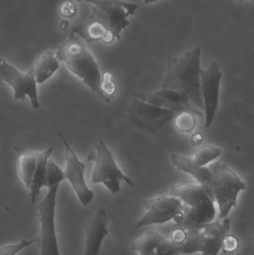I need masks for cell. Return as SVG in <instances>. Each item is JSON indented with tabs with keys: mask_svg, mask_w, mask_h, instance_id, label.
<instances>
[{
	"mask_svg": "<svg viewBox=\"0 0 254 255\" xmlns=\"http://www.w3.org/2000/svg\"><path fill=\"white\" fill-rule=\"evenodd\" d=\"M231 221L223 219L204 225L175 224L169 239L166 238L157 248L155 255H181L201 253L217 255L222 240L229 234Z\"/></svg>",
	"mask_w": 254,
	"mask_h": 255,
	"instance_id": "7a4b0ae2",
	"label": "cell"
},
{
	"mask_svg": "<svg viewBox=\"0 0 254 255\" xmlns=\"http://www.w3.org/2000/svg\"><path fill=\"white\" fill-rule=\"evenodd\" d=\"M55 54L60 62H64L70 71L79 78L92 92L107 103H111L113 100L107 97L101 90L99 66L82 38L71 32Z\"/></svg>",
	"mask_w": 254,
	"mask_h": 255,
	"instance_id": "277c9868",
	"label": "cell"
},
{
	"mask_svg": "<svg viewBox=\"0 0 254 255\" xmlns=\"http://www.w3.org/2000/svg\"><path fill=\"white\" fill-rule=\"evenodd\" d=\"M203 140H204V136H203L202 133L197 132L195 134L192 135V138H191V145L195 148H198L201 146Z\"/></svg>",
	"mask_w": 254,
	"mask_h": 255,
	"instance_id": "83f0119b",
	"label": "cell"
},
{
	"mask_svg": "<svg viewBox=\"0 0 254 255\" xmlns=\"http://www.w3.org/2000/svg\"><path fill=\"white\" fill-rule=\"evenodd\" d=\"M221 148L212 145H202L195 150L193 160L201 166H206L210 162L217 159L222 155Z\"/></svg>",
	"mask_w": 254,
	"mask_h": 255,
	"instance_id": "44dd1931",
	"label": "cell"
},
{
	"mask_svg": "<svg viewBox=\"0 0 254 255\" xmlns=\"http://www.w3.org/2000/svg\"><path fill=\"white\" fill-rule=\"evenodd\" d=\"M58 135L65 146L67 164L64 172L66 179L71 184L81 203L87 206L93 200L94 192L87 187L85 181V165L79 160L64 135L61 133H58Z\"/></svg>",
	"mask_w": 254,
	"mask_h": 255,
	"instance_id": "7c38bea8",
	"label": "cell"
},
{
	"mask_svg": "<svg viewBox=\"0 0 254 255\" xmlns=\"http://www.w3.org/2000/svg\"><path fill=\"white\" fill-rule=\"evenodd\" d=\"M37 85H41L49 80L59 69L60 61L53 51L48 50L42 54L32 65Z\"/></svg>",
	"mask_w": 254,
	"mask_h": 255,
	"instance_id": "e0dca14e",
	"label": "cell"
},
{
	"mask_svg": "<svg viewBox=\"0 0 254 255\" xmlns=\"http://www.w3.org/2000/svg\"><path fill=\"white\" fill-rule=\"evenodd\" d=\"M101 88L104 94L113 100V94L116 91V85L111 73L105 72L101 75Z\"/></svg>",
	"mask_w": 254,
	"mask_h": 255,
	"instance_id": "d4e9b609",
	"label": "cell"
},
{
	"mask_svg": "<svg viewBox=\"0 0 254 255\" xmlns=\"http://www.w3.org/2000/svg\"><path fill=\"white\" fill-rule=\"evenodd\" d=\"M155 255V253H154V254H153V255Z\"/></svg>",
	"mask_w": 254,
	"mask_h": 255,
	"instance_id": "1f68e13d",
	"label": "cell"
},
{
	"mask_svg": "<svg viewBox=\"0 0 254 255\" xmlns=\"http://www.w3.org/2000/svg\"><path fill=\"white\" fill-rule=\"evenodd\" d=\"M201 48L198 46L180 56L170 58L162 88L180 93L204 112L201 91Z\"/></svg>",
	"mask_w": 254,
	"mask_h": 255,
	"instance_id": "3957f363",
	"label": "cell"
},
{
	"mask_svg": "<svg viewBox=\"0 0 254 255\" xmlns=\"http://www.w3.org/2000/svg\"><path fill=\"white\" fill-rule=\"evenodd\" d=\"M210 193L219 208V219L226 218L234 207H237V197L246 187V183L226 163L212 164Z\"/></svg>",
	"mask_w": 254,
	"mask_h": 255,
	"instance_id": "8992f818",
	"label": "cell"
},
{
	"mask_svg": "<svg viewBox=\"0 0 254 255\" xmlns=\"http://www.w3.org/2000/svg\"><path fill=\"white\" fill-rule=\"evenodd\" d=\"M159 0H143L145 4H152V3L157 2Z\"/></svg>",
	"mask_w": 254,
	"mask_h": 255,
	"instance_id": "f546056e",
	"label": "cell"
},
{
	"mask_svg": "<svg viewBox=\"0 0 254 255\" xmlns=\"http://www.w3.org/2000/svg\"><path fill=\"white\" fill-rule=\"evenodd\" d=\"M222 78V72L215 61L210 64L208 68L201 70V91L206 115V128L211 127L219 107Z\"/></svg>",
	"mask_w": 254,
	"mask_h": 255,
	"instance_id": "4fadbf2b",
	"label": "cell"
},
{
	"mask_svg": "<svg viewBox=\"0 0 254 255\" xmlns=\"http://www.w3.org/2000/svg\"><path fill=\"white\" fill-rule=\"evenodd\" d=\"M171 160L173 165L178 170L190 174L198 181V184L202 186L211 196L210 189H211L212 173L210 167L199 166L191 157H183L178 154H171Z\"/></svg>",
	"mask_w": 254,
	"mask_h": 255,
	"instance_id": "2e32d148",
	"label": "cell"
},
{
	"mask_svg": "<svg viewBox=\"0 0 254 255\" xmlns=\"http://www.w3.org/2000/svg\"><path fill=\"white\" fill-rule=\"evenodd\" d=\"M34 242H35V239L22 240L18 244L4 246L0 248V255H16Z\"/></svg>",
	"mask_w": 254,
	"mask_h": 255,
	"instance_id": "cb8c5ba5",
	"label": "cell"
},
{
	"mask_svg": "<svg viewBox=\"0 0 254 255\" xmlns=\"http://www.w3.org/2000/svg\"><path fill=\"white\" fill-rule=\"evenodd\" d=\"M142 205L146 208V213L137 223L136 229L150 225L162 224L171 220L176 224H180L183 221V204L175 196L162 195L146 199Z\"/></svg>",
	"mask_w": 254,
	"mask_h": 255,
	"instance_id": "30bf717a",
	"label": "cell"
},
{
	"mask_svg": "<svg viewBox=\"0 0 254 255\" xmlns=\"http://www.w3.org/2000/svg\"><path fill=\"white\" fill-rule=\"evenodd\" d=\"M169 194L183 204V225H204L213 223L216 211L214 200L200 184H179L171 186Z\"/></svg>",
	"mask_w": 254,
	"mask_h": 255,
	"instance_id": "5b68a950",
	"label": "cell"
},
{
	"mask_svg": "<svg viewBox=\"0 0 254 255\" xmlns=\"http://www.w3.org/2000/svg\"><path fill=\"white\" fill-rule=\"evenodd\" d=\"M173 121L174 127L182 133H191L196 127L195 115L191 112H182L177 114Z\"/></svg>",
	"mask_w": 254,
	"mask_h": 255,
	"instance_id": "7402d4cb",
	"label": "cell"
},
{
	"mask_svg": "<svg viewBox=\"0 0 254 255\" xmlns=\"http://www.w3.org/2000/svg\"><path fill=\"white\" fill-rule=\"evenodd\" d=\"M134 97L158 107L171 111L178 114L182 112H189L197 116H202L204 112L198 109L186 97L169 89H164L152 94H132Z\"/></svg>",
	"mask_w": 254,
	"mask_h": 255,
	"instance_id": "5bb4252c",
	"label": "cell"
},
{
	"mask_svg": "<svg viewBox=\"0 0 254 255\" xmlns=\"http://www.w3.org/2000/svg\"><path fill=\"white\" fill-rule=\"evenodd\" d=\"M87 160L95 162L91 178L93 184H104L113 194L119 193L122 181L134 186L131 180L119 169L113 153L102 139L98 141L95 151L87 156Z\"/></svg>",
	"mask_w": 254,
	"mask_h": 255,
	"instance_id": "52a82bcc",
	"label": "cell"
},
{
	"mask_svg": "<svg viewBox=\"0 0 254 255\" xmlns=\"http://www.w3.org/2000/svg\"><path fill=\"white\" fill-rule=\"evenodd\" d=\"M165 239L166 238L158 232L149 231L133 243L131 250L137 252L140 255H152L155 253L157 248Z\"/></svg>",
	"mask_w": 254,
	"mask_h": 255,
	"instance_id": "ffe728a7",
	"label": "cell"
},
{
	"mask_svg": "<svg viewBox=\"0 0 254 255\" xmlns=\"http://www.w3.org/2000/svg\"><path fill=\"white\" fill-rule=\"evenodd\" d=\"M238 247V239L234 235L229 234L223 238L221 244V250H223L224 253H234Z\"/></svg>",
	"mask_w": 254,
	"mask_h": 255,
	"instance_id": "4316f807",
	"label": "cell"
},
{
	"mask_svg": "<svg viewBox=\"0 0 254 255\" xmlns=\"http://www.w3.org/2000/svg\"><path fill=\"white\" fill-rule=\"evenodd\" d=\"M54 148H48L43 152H40L38 161L36 166L35 172L33 175L32 181L30 185V198L31 202L34 204L37 201V197L40 195V190L43 187L45 178H46V169H47L48 161L50 159L51 155L53 152Z\"/></svg>",
	"mask_w": 254,
	"mask_h": 255,
	"instance_id": "d6986e66",
	"label": "cell"
},
{
	"mask_svg": "<svg viewBox=\"0 0 254 255\" xmlns=\"http://www.w3.org/2000/svg\"><path fill=\"white\" fill-rule=\"evenodd\" d=\"M237 1H246V0H237Z\"/></svg>",
	"mask_w": 254,
	"mask_h": 255,
	"instance_id": "4dcf8cb0",
	"label": "cell"
},
{
	"mask_svg": "<svg viewBox=\"0 0 254 255\" xmlns=\"http://www.w3.org/2000/svg\"><path fill=\"white\" fill-rule=\"evenodd\" d=\"M78 12V7L76 3L72 0H65L60 6V13L66 19H72L76 16Z\"/></svg>",
	"mask_w": 254,
	"mask_h": 255,
	"instance_id": "484cf974",
	"label": "cell"
},
{
	"mask_svg": "<svg viewBox=\"0 0 254 255\" xmlns=\"http://www.w3.org/2000/svg\"><path fill=\"white\" fill-rule=\"evenodd\" d=\"M59 187L60 184H55L49 187L47 194L37 205L40 231L35 242L40 248V255H61L55 229V208Z\"/></svg>",
	"mask_w": 254,
	"mask_h": 255,
	"instance_id": "ba28073f",
	"label": "cell"
},
{
	"mask_svg": "<svg viewBox=\"0 0 254 255\" xmlns=\"http://www.w3.org/2000/svg\"><path fill=\"white\" fill-rule=\"evenodd\" d=\"M18 157V173L22 182L29 189L35 172L40 152L30 151L21 147H15Z\"/></svg>",
	"mask_w": 254,
	"mask_h": 255,
	"instance_id": "ac0fdd59",
	"label": "cell"
},
{
	"mask_svg": "<svg viewBox=\"0 0 254 255\" xmlns=\"http://www.w3.org/2000/svg\"><path fill=\"white\" fill-rule=\"evenodd\" d=\"M69 22L67 20H63L61 21V24H60V27H61V29L65 30L66 28L68 26Z\"/></svg>",
	"mask_w": 254,
	"mask_h": 255,
	"instance_id": "f1b7e54d",
	"label": "cell"
},
{
	"mask_svg": "<svg viewBox=\"0 0 254 255\" xmlns=\"http://www.w3.org/2000/svg\"><path fill=\"white\" fill-rule=\"evenodd\" d=\"M109 218L103 208H98L93 217L86 223L84 255H99L101 244L108 235Z\"/></svg>",
	"mask_w": 254,
	"mask_h": 255,
	"instance_id": "9a60e30c",
	"label": "cell"
},
{
	"mask_svg": "<svg viewBox=\"0 0 254 255\" xmlns=\"http://www.w3.org/2000/svg\"><path fill=\"white\" fill-rule=\"evenodd\" d=\"M0 80L8 84L13 88L15 100L24 101L28 97L34 109L40 108L37 87L32 66L26 73L15 68L0 55Z\"/></svg>",
	"mask_w": 254,
	"mask_h": 255,
	"instance_id": "8fae6325",
	"label": "cell"
},
{
	"mask_svg": "<svg viewBox=\"0 0 254 255\" xmlns=\"http://www.w3.org/2000/svg\"><path fill=\"white\" fill-rule=\"evenodd\" d=\"M64 172L53 161L49 159L46 169V178H45L43 187H49L55 184H60L65 180Z\"/></svg>",
	"mask_w": 254,
	"mask_h": 255,
	"instance_id": "603a6c76",
	"label": "cell"
},
{
	"mask_svg": "<svg viewBox=\"0 0 254 255\" xmlns=\"http://www.w3.org/2000/svg\"><path fill=\"white\" fill-rule=\"evenodd\" d=\"M177 114L171 111L132 98L127 112L131 125L140 130L156 134L164 126L174 120Z\"/></svg>",
	"mask_w": 254,
	"mask_h": 255,
	"instance_id": "9c48e42d",
	"label": "cell"
},
{
	"mask_svg": "<svg viewBox=\"0 0 254 255\" xmlns=\"http://www.w3.org/2000/svg\"><path fill=\"white\" fill-rule=\"evenodd\" d=\"M92 4V12L84 23L73 27L71 32L87 45L95 41L110 44L121 40V32L130 25L128 17L135 14L139 5L124 0H76Z\"/></svg>",
	"mask_w": 254,
	"mask_h": 255,
	"instance_id": "6da1fadb",
	"label": "cell"
}]
</instances>
